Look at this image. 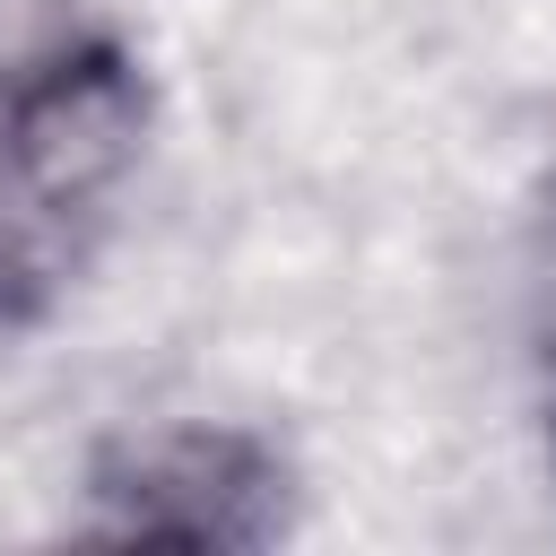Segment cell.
<instances>
[{
    "label": "cell",
    "instance_id": "1",
    "mask_svg": "<svg viewBox=\"0 0 556 556\" xmlns=\"http://www.w3.org/2000/svg\"><path fill=\"white\" fill-rule=\"evenodd\" d=\"M156 130V78L113 26L0 52V339L52 321L104 252Z\"/></svg>",
    "mask_w": 556,
    "mask_h": 556
},
{
    "label": "cell",
    "instance_id": "2",
    "mask_svg": "<svg viewBox=\"0 0 556 556\" xmlns=\"http://www.w3.org/2000/svg\"><path fill=\"white\" fill-rule=\"evenodd\" d=\"M304 521V478L261 426L226 417H182V426H139L96 443L78 469V539L113 547H200V556H261L295 539Z\"/></svg>",
    "mask_w": 556,
    "mask_h": 556
}]
</instances>
